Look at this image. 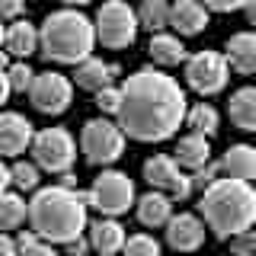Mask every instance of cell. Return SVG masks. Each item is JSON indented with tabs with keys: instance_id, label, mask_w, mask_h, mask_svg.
Returning a JSON list of instances; mask_svg holds the SVG:
<instances>
[{
	"instance_id": "1",
	"label": "cell",
	"mask_w": 256,
	"mask_h": 256,
	"mask_svg": "<svg viewBox=\"0 0 256 256\" xmlns=\"http://www.w3.org/2000/svg\"><path fill=\"white\" fill-rule=\"evenodd\" d=\"M186 112H189L186 90L164 70L154 68L134 70L118 86L116 125L125 138L148 141V144L166 141L186 122Z\"/></svg>"
},
{
	"instance_id": "2",
	"label": "cell",
	"mask_w": 256,
	"mask_h": 256,
	"mask_svg": "<svg viewBox=\"0 0 256 256\" xmlns=\"http://www.w3.org/2000/svg\"><path fill=\"white\" fill-rule=\"evenodd\" d=\"M29 224L32 234L42 244H74L86 230V192L77 189H38L29 202Z\"/></svg>"
},
{
	"instance_id": "3",
	"label": "cell",
	"mask_w": 256,
	"mask_h": 256,
	"mask_svg": "<svg viewBox=\"0 0 256 256\" xmlns=\"http://www.w3.org/2000/svg\"><path fill=\"white\" fill-rule=\"evenodd\" d=\"M198 212H202V224L214 230V237L230 240L237 234L253 228L256 218V192L246 182L237 180H218L214 186H208L202 192V202H198Z\"/></svg>"
},
{
	"instance_id": "4",
	"label": "cell",
	"mask_w": 256,
	"mask_h": 256,
	"mask_svg": "<svg viewBox=\"0 0 256 256\" xmlns=\"http://www.w3.org/2000/svg\"><path fill=\"white\" fill-rule=\"evenodd\" d=\"M93 45H96L93 22L77 10L52 13L42 22V32H38L42 54L58 64H80V61L93 58Z\"/></svg>"
},
{
	"instance_id": "5",
	"label": "cell",
	"mask_w": 256,
	"mask_h": 256,
	"mask_svg": "<svg viewBox=\"0 0 256 256\" xmlns=\"http://www.w3.org/2000/svg\"><path fill=\"white\" fill-rule=\"evenodd\" d=\"M86 205H93L102 218H116V214H125L128 208L134 205V186L125 173L118 170H102L96 176L93 189L86 192Z\"/></svg>"
},
{
	"instance_id": "6",
	"label": "cell",
	"mask_w": 256,
	"mask_h": 256,
	"mask_svg": "<svg viewBox=\"0 0 256 256\" xmlns=\"http://www.w3.org/2000/svg\"><path fill=\"white\" fill-rule=\"evenodd\" d=\"M93 32H96V42H102L106 48H128L138 38V16L128 4L112 0V4L100 6Z\"/></svg>"
},
{
	"instance_id": "7",
	"label": "cell",
	"mask_w": 256,
	"mask_h": 256,
	"mask_svg": "<svg viewBox=\"0 0 256 256\" xmlns=\"http://www.w3.org/2000/svg\"><path fill=\"white\" fill-rule=\"evenodd\" d=\"M80 148H84L86 164L93 166H109L122 157L125 150V134L118 132L116 122L109 118H93V122L84 125V134H80Z\"/></svg>"
},
{
	"instance_id": "8",
	"label": "cell",
	"mask_w": 256,
	"mask_h": 256,
	"mask_svg": "<svg viewBox=\"0 0 256 256\" xmlns=\"http://www.w3.org/2000/svg\"><path fill=\"white\" fill-rule=\"evenodd\" d=\"M32 154H36V166L48 173H68L77 160V144L64 128H45L32 138Z\"/></svg>"
},
{
	"instance_id": "9",
	"label": "cell",
	"mask_w": 256,
	"mask_h": 256,
	"mask_svg": "<svg viewBox=\"0 0 256 256\" xmlns=\"http://www.w3.org/2000/svg\"><path fill=\"white\" fill-rule=\"evenodd\" d=\"M228 77H230V68L224 61V54L218 52H198L186 58V80L196 93L202 96H214L228 86Z\"/></svg>"
},
{
	"instance_id": "10",
	"label": "cell",
	"mask_w": 256,
	"mask_h": 256,
	"mask_svg": "<svg viewBox=\"0 0 256 256\" xmlns=\"http://www.w3.org/2000/svg\"><path fill=\"white\" fill-rule=\"evenodd\" d=\"M70 96H74V86L70 80L58 74V70H45V74H36L29 86V100L32 106L45 116H61L64 109L70 106Z\"/></svg>"
},
{
	"instance_id": "11",
	"label": "cell",
	"mask_w": 256,
	"mask_h": 256,
	"mask_svg": "<svg viewBox=\"0 0 256 256\" xmlns=\"http://www.w3.org/2000/svg\"><path fill=\"white\" fill-rule=\"evenodd\" d=\"M144 180L150 182V192H164L166 198H186L192 186H189V176L173 164V157L166 154H157L144 164Z\"/></svg>"
},
{
	"instance_id": "12",
	"label": "cell",
	"mask_w": 256,
	"mask_h": 256,
	"mask_svg": "<svg viewBox=\"0 0 256 256\" xmlns=\"http://www.w3.org/2000/svg\"><path fill=\"white\" fill-rule=\"evenodd\" d=\"M36 128L20 112H4L0 116V157H20L26 148H32Z\"/></svg>"
},
{
	"instance_id": "13",
	"label": "cell",
	"mask_w": 256,
	"mask_h": 256,
	"mask_svg": "<svg viewBox=\"0 0 256 256\" xmlns=\"http://www.w3.org/2000/svg\"><path fill=\"white\" fill-rule=\"evenodd\" d=\"M205 240V224L202 218H196V214H173L170 221H166V244L173 246V250L180 253H192L198 250Z\"/></svg>"
},
{
	"instance_id": "14",
	"label": "cell",
	"mask_w": 256,
	"mask_h": 256,
	"mask_svg": "<svg viewBox=\"0 0 256 256\" xmlns=\"http://www.w3.org/2000/svg\"><path fill=\"white\" fill-rule=\"evenodd\" d=\"M218 170L224 173V180H237V182H246V186H250L253 176H256V150L250 144H234V148L221 157Z\"/></svg>"
},
{
	"instance_id": "15",
	"label": "cell",
	"mask_w": 256,
	"mask_h": 256,
	"mask_svg": "<svg viewBox=\"0 0 256 256\" xmlns=\"http://www.w3.org/2000/svg\"><path fill=\"white\" fill-rule=\"evenodd\" d=\"M166 26H173L180 36H198L208 26V13L196 0H180V4L170 6V22Z\"/></svg>"
},
{
	"instance_id": "16",
	"label": "cell",
	"mask_w": 256,
	"mask_h": 256,
	"mask_svg": "<svg viewBox=\"0 0 256 256\" xmlns=\"http://www.w3.org/2000/svg\"><path fill=\"white\" fill-rule=\"evenodd\" d=\"M118 77V68L116 64H106V61H100V58H86V61H80L77 64V86H84V90H90V93H100V90H106V86H112V80Z\"/></svg>"
},
{
	"instance_id": "17",
	"label": "cell",
	"mask_w": 256,
	"mask_h": 256,
	"mask_svg": "<svg viewBox=\"0 0 256 256\" xmlns=\"http://www.w3.org/2000/svg\"><path fill=\"white\" fill-rule=\"evenodd\" d=\"M173 164L180 166V170H202L205 164H212V144L205 138H198V134H186V138H180L173 150Z\"/></svg>"
},
{
	"instance_id": "18",
	"label": "cell",
	"mask_w": 256,
	"mask_h": 256,
	"mask_svg": "<svg viewBox=\"0 0 256 256\" xmlns=\"http://www.w3.org/2000/svg\"><path fill=\"white\" fill-rule=\"evenodd\" d=\"M4 48L13 58H29V54H36L38 52V29L32 26L29 20L10 22V26H6V36H4Z\"/></svg>"
},
{
	"instance_id": "19",
	"label": "cell",
	"mask_w": 256,
	"mask_h": 256,
	"mask_svg": "<svg viewBox=\"0 0 256 256\" xmlns=\"http://www.w3.org/2000/svg\"><path fill=\"white\" fill-rule=\"evenodd\" d=\"M86 228H90V244H93L96 253L112 256L125 246V228L116 218H100V221L86 224Z\"/></svg>"
},
{
	"instance_id": "20",
	"label": "cell",
	"mask_w": 256,
	"mask_h": 256,
	"mask_svg": "<svg viewBox=\"0 0 256 256\" xmlns=\"http://www.w3.org/2000/svg\"><path fill=\"white\" fill-rule=\"evenodd\" d=\"M224 61L237 74H253L256 70V36L253 32H240V36L230 38L228 52H224Z\"/></svg>"
},
{
	"instance_id": "21",
	"label": "cell",
	"mask_w": 256,
	"mask_h": 256,
	"mask_svg": "<svg viewBox=\"0 0 256 256\" xmlns=\"http://www.w3.org/2000/svg\"><path fill=\"white\" fill-rule=\"evenodd\" d=\"M170 218H173V202L164 192H148V196L138 198V221L144 228H160Z\"/></svg>"
},
{
	"instance_id": "22",
	"label": "cell",
	"mask_w": 256,
	"mask_h": 256,
	"mask_svg": "<svg viewBox=\"0 0 256 256\" xmlns=\"http://www.w3.org/2000/svg\"><path fill=\"white\" fill-rule=\"evenodd\" d=\"M148 52H150V58H154V64H160V68H173V64H182L189 58L186 45H182L176 36H166V32H160V36L150 38Z\"/></svg>"
},
{
	"instance_id": "23",
	"label": "cell",
	"mask_w": 256,
	"mask_h": 256,
	"mask_svg": "<svg viewBox=\"0 0 256 256\" xmlns=\"http://www.w3.org/2000/svg\"><path fill=\"white\" fill-rule=\"evenodd\" d=\"M230 122L240 132H256V90L244 86L230 96Z\"/></svg>"
},
{
	"instance_id": "24",
	"label": "cell",
	"mask_w": 256,
	"mask_h": 256,
	"mask_svg": "<svg viewBox=\"0 0 256 256\" xmlns=\"http://www.w3.org/2000/svg\"><path fill=\"white\" fill-rule=\"evenodd\" d=\"M29 218V202L16 192H4L0 196V230H16Z\"/></svg>"
},
{
	"instance_id": "25",
	"label": "cell",
	"mask_w": 256,
	"mask_h": 256,
	"mask_svg": "<svg viewBox=\"0 0 256 256\" xmlns=\"http://www.w3.org/2000/svg\"><path fill=\"white\" fill-rule=\"evenodd\" d=\"M134 16H138V29H150L154 36H160V32L166 29V22H170V4H164V0H148Z\"/></svg>"
},
{
	"instance_id": "26",
	"label": "cell",
	"mask_w": 256,
	"mask_h": 256,
	"mask_svg": "<svg viewBox=\"0 0 256 256\" xmlns=\"http://www.w3.org/2000/svg\"><path fill=\"white\" fill-rule=\"evenodd\" d=\"M186 122L192 128V134H198V138H212V134H218V112L212 106H205V102H198V106H192L186 112Z\"/></svg>"
},
{
	"instance_id": "27",
	"label": "cell",
	"mask_w": 256,
	"mask_h": 256,
	"mask_svg": "<svg viewBox=\"0 0 256 256\" xmlns=\"http://www.w3.org/2000/svg\"><path fill=\"white\" fill-rule=\"evenodd\" d=\"M10 182H16L20 189H38V166L36 164H26V160H20V164L10 166Z\"/></svg>"
},
{
	"instance_id": "28",
	"label": "cell",
	"mask_w": 256,
	"mask_h": 256,
	"mask_svg": "<svg viewBox=\"0 0 256 256\" xmlns=\"http://www.w3.org/2000/svg\"><path fill=\"white\" fill-rule=\"evenodd\" d=\"M122 253L125 256H160V244L148 234H134V237H125Z\"/></svg>"
},
{
	"instance_id": "29",
	"label": "cell",
	"mask_w": 256,
	"mask_h": 256,
	"mask_svg": "<svg viewBox=\"0 0 256 256\" xmlns=\"http://www.w3.org/2000/svg\"><path fill=\"white\" fill-rule=\"evenodd\" d=\"M32 80H36V70L29 68V64H13L10 70H6V84H10V93H26L32 86Z\"/></svg>"
},
{
	"instance_id": "30",
	"label": "cell",
	"mask_w": 256,
	"mask_h": 256,
	"mask_svg": "<svg viewBox=\"0 0 256 256\" xmlns=\"http://www.w3.org/2000/svg\"><path fill=\"white\" fill-rule=\"evenodd\" d=\"M16 256H58V253H54V246L42 244L36 234H22L16 240Z\"/></svg>"
},
{
	"instance_id": "31",
	"label": "cell",
	"mask_w": 256,
	"mask_h": 256,
	"mask_svg": "<svg viewBox=\"0 0 256 256\" xmlns=\"http://www.w3.org/2000/svg\"><path fill=\"white\" fill-rule=\"evenodd\" d=\"M221 180V170H218V164H205L202 170H196L189 176V186L192 189H198V192H205L208 186H214V182Z\"/></svg>"
},
{
	"instance_id": "32",
	"label": "cell",
	"mask_w": 256,
	"mask_h": 256,
	"mask_svg": "<svg viewBox=\"0 0 256 256\" xmlns=\"http://www.w3.org/2000/svg\"><path fill=\"white\" fill-rule=\"evenodd\" d=\"M96 109L106 112V116H116L118 112V86H106V90L96 93ZM102 116V118H106Z\"/></svg>"
},
{
	"instance_id": "33",
	"label": "cell",
	"mask_w": 256,
	"mask_h": 256,
	"mask_svg": "<svg viewBox=\"0 0 256 256\" xmlns=\"http://www.w3.org/2000/svg\"><path fill=\"white\" fill-rule=\"evenodd\" d=\"M230 250H234V256H253V250H256V234H253V230H244V234L230 237Z\"/></svg>"
},
{
	"instance_id": "34",
	"label": "cell",
	"mask_w": 256,
	"mask_h": 256,
	"mask_svg": "<svg viewBox=\"0 0 256 256\" xmlns=\"http://www.w3.org/2000/svg\"><path fill=\"white\" fill-rule=\"evenodd\" d=\"M205 13H237V10H244V6L246 4H240V0H230V4H228V0H205Z\"/></svg>"
},
{
	"instance_id": "35",
	"label": "cell",
	"mask_w": 256,
	"mask_h": 256,
	"mask_svg": "<svg viewBox=\"0 0 256 256\" xmlns=\"http://www.w3.org/2000/svg\"><path fill=\"white\" fill-rule=\"evenodd\" d=\"M22 10H26V6H22L20 4V0H4V4H0V22H4V20H20V16H22Z\"/></svg>"
},
{
	"instance_id": "36",
	"label": "cell",
	"mask_w": 256,
	"mask_h": 256,
	"mask_svg": "<svg viewBox=\"0 0 256 256\" xmlns=\"http://www.w3.org/2000/svg\"><path fill=\"white\" fill-rule=\"evenodd\" d=\"M0 256H16V240L0 234Z\"/></svg>"
},
{
	"instance_id": "37",
	"label": "cell",
	"mask_w": 256,
	"mask_h": 256,
	"mask_svg": "<svg viewBox=\"0 0 256 256\" xmlns=\"http://www.w3.org/2000/svg\"><path fill=\"white\" fill-rule=\"evenodd\" d=\"M6 186H10V166H6L4 160H0V196L6 192Z\"/></svg>"
},
{
	"instance_id": "38",
	"label": "cell",
	"mask_w": 256,
	"mask_h": 256,
	"mask_svg": "<svg viewBox=\"0 0 256 256\" xmlns=\"http://www.w3.org/2000/svg\"><path fill=\"white\" fill-rule=\"evenodd\" d=\"M10 100V84H6V70H0V106Z\"/></svg>"
},
{
	"instance_id": "39",
	"label": "cell",
	"mask_w": 256,
	"mask_h": 256,
	"mask_svg": "<svg viewBox=\"0 0 256 256\" xmlns=\"http://www.w3.org/2000/svg\"><path fill=\"white\" fill-rule=\"evenodd\" d=\"M4 36H6V22H0V70L6 64V52H4Z\"/></svg>"
},
{
	"instance_id": "40",
	"label": "cell",
	"mask_w": 256,
	"mask_h": 256,
	"mask_svg": "<svg viewBox=\"0 0 256 256\" xmlns=\"http://www.w3.org/2000/svg\"><path fill=\"white\" fill-rule=\"evenodd\" d=\"M68 246H70V253H74V256H80V253L86 250V244H84V240H74V244H68Z\"/></svg>"
}]
</instances>
